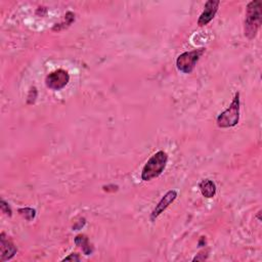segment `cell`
Listing matches in <instances>:
<instances>
[{
  "mask_svg": "<svg viewBox=\"0 0 262 262\" xmlns=\"http://www.w3.org/2000/svg\"><path fill=\"white\" fill-rule=\"evenodd\" d=\"M17 249L14 244L5 235L4 232L0 234V261L4 262L10 260L16 254Z\"/></svg>",
  "mask_w": 262,
  "mask_h": 262,
  "instance_id": "cell-8",
  "label": "cell"
},
{
  "mask_svg": "<svg viewBox=\"0 0 262 262\" xmlns=\"http://www.w3.org/2000/svg\"><path fill=\"white\" fill-rule=\"evenodd\" d=\"M18 213H19L20 216H23L28 221L34 219L35 216H36V211L34 209H32V208H29V207L19 208L18 209Z\"/></svg>",
  "mask_w": 262,
  "mask_h": 262,
  "instance_id": "cell-11",
  "label": "cell"
},
{
  "mask_svg": "<svg viewBox=\"0 0 262 262\" xmlns=\"http://www.w3.org/2000/svg\"><path fill=\"white\" fill-rule=\"evenodd\" d=\"M204 52H205V48L202 47V48L194 49L192 51H186L181 53L176 59L177 69L184 74L191 73L195 67L196 61L200 59V57L203 55Z\"/></svg>",
  "mask_w": 262,
  "mask_h": 262,
  "instance_id": "cell-4",
  "label": "cell"
},
{
  "mask_svg": "<svg viewBox=\"0 0 262 262\" xmlns=\"http://www.w3.org/2000/svg\"><path fill=\"white\" fill-rule=\"evenodd\" d=\"M0 207H1V211L2 213H4L6 216H11L12 215V211H11V208L9 207L8 203H6L3 199L1 200V203H0Z\"/></svg>",
  "mask_w": 262,
  "mask_h": 262,
  "instance_id": "cell-12",
  "label": "cell"
},
{
  "mask_svg": "<svg viewBox=\"0 0 262 262\" xmlns=\"http://www.w3.org/2000/svg\"><path fill=\"white\" fill-rule=\"evenodd\" d=\"M62 261H80V257H79V255L77 253H72L69 256L64 257L62 259Z\"/></svg>",
  "mask_w": 262,
  "mask_h": 262,
  "instance_id": "cell-13",
  "label": "cell"
},
{
  "mask_svg": "<svg viewBox=\"0 0 262 262\" xmlns=\"http://www.w3.org/2000/svg\"><path fill=\"white\" fill-rule=\"evenodd\" d=\"M167 162L168 155L164 150L157 151L145 163L141 172V179L143 181H149L160 176L166 168Z\"/></svg>",
  "mask_w": 262,
  "mask_h": 262,
  "instance_id": "cell-2",
  "label": "cell"
},
{
  "mask_svg": "<svg viewBox=\"0 0 262 262\" xmlns=\"http://www.w3.org/2000/svg\"><path fill=\"white\" fill-rule=\"evenodd\" d=\"M199 188H200L201 193L203 194V196H205L207 199L213 198L216 193V185L210 179H203L199 183Z\"/></svg>",
  "mask_w": 262,
  "mask_h": 262,
  "instance_id": "cell-9",
  "label": "cell"
},
{
  "mask_svg": "<svg viewBox=\"0 0 262 262\" xmlns=\"http://www.w3.org/2000/svg\"><path fill=\"white\" fill-rule=\"evenodd\" d=\"M177 198V191L172 189L167 191L164 196L161 199V201L156 205L155 209L152 210L151 214H150V220L155 221L156 218H158Z\"/></svg>",
  "mask_w": 262,
  "mask_h": 262,
  "instance_id": "cell-7",
  "label": "cell"
},
{
  "mask_svg": "<svg viewBox=\"0 0 262 262\" xmlns=\"http://www.w3.org/2000/svg\"><path fill=\"white\" fill-rule=\"evenodd\" d=\"M219 4H220V1L218 0H209L206 2L204 6V10L198 19V25L200 27L208 25L214 18L216 12L218 11Z\"/></svg>",
  "mask_w": 262,
  "mask_h": 262,
  "instance_id": "cell-6",
  "label": "cell"
},
{
  "mask_svg": "<svg viewBox=\"0 0 262 262\" xmlns=\"http://www.w3.org/2000/svg\"><path fill=\"white\" fill-rule=\"evenodd\" d=\"M239 120V93L236 92L229 106L222 112L216 120L217 126L220 128L233 127Z\"/></svg>",
  "mask_w": 262,
  "mask_h": 262,
  "instance_id": "cell-3",
  "label": "cell"
},
{
  "mask_svg": "<svg viewBox=\"0 0 262 262\" xmlns=\"http://www.w3.org/2000/svg\"><path fill=\"white\" fill-rule=\"evenodd\" d=\"M69 81V73L62 69H58L47 75L45 79V84L51 90H60L68 85Z\"/></svg>",
  "mask_w": 262,
  "mask_h": 262,
  "instance_id": "cell-5",
  "label": "cell"
},
{
  "mask_svg": "<svg viewBox=\"0 0 262 262\" xmlns=\"http://www.w3.org/2000/svg\"><path fill=\"white\" fill-rule=\"evenodd\" d=\"M75 244L82 249L83 253L85 255H90L93 252V247L91 246V244L89 243L88 237L85 234H78L75 237Z\"/></svg>",
  "mask_w": 262,
  "mask_h": 262,
  "instance_id": "cell-10",
  "label": "cell"
},
{
  "mask_svg": "<svg viewBox=\"0 0 262 262\" xmlns=\"http://www.w3.org/2000/svg\"><path fill=\"white\" fill-rule=\"evenodd\" d=\"M262 3L259 0H254L248 3L246 9V18H245V36L249 39L256 37L257 32L261 26L262 17Z\"/></svg>",
  "mask_w": 262,
  "mask_h": 262,
  "instance_id": "cell-1",
  "label": "cell"
}]
</instances>
